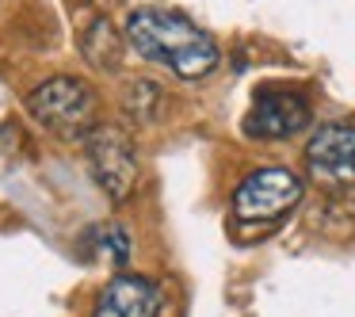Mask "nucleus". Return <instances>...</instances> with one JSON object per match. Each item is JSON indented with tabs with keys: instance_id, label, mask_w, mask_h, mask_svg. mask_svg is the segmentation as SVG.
I'll return each mask as SVG.
<instances>
[{
	"instance_id": "nucleus-1",
	"label": "nucleus",
	"mask_w": 355,
	"mask_h": 317,
	"mask_svg": "<svg viewBox=\"0 0 355 317\" xmlns=\"http://www.w3.org/2000/svg\"><path fill=\"white\" fill-rule=\"evenodd\" d=\"M126 42L138 50L146 62L161 65V69L176 73L184 80L210 77L222 62L214 35H207L195 19L172 8H134L126 19Z\"/></svg>"
},
{
	"instance_id": "nucleus-2",
	"label": "nucleus",
	"mask_w": 355,
	"mask_h": 317,
	"mask_svg": "<svg viewBox=\"0 0 355 317\" xmlns=\"http://www.w3.org/2000/svg\"><path fill=\"white\" fill-rule=\"evenodd\" d=\"M27 111L46 134L65 142H85V134L100 123V96L80 77H50L27 92Z\"/></svg>"
},
{
	"instance_id": "nucleus-3",
	"label": "nucleus",
	"mask_w": 355,
	"mask_h": 317,
	"mask_svg": "<svg viewBox=\"0 0 355 317\" xmlns=\"http://www.w3.org/2000/svg\"><path fill=\"white\" fill-rule=\"evenodd\" d=\"M80 146H85V157H88V169H92L96 184H100V191L111 203H126L138 191V180H141L138 149H134V138L119 123H103L100 119L85 134Z\"/></svg>"
},
{
	"instance_id": "nucleus-4",
	"label": "nucleus",
	"mask_w": 355,
	"mask_h": 317,
	"mask_svg": "<svg viewBox=\"0 0 355 317\" xmlns=\"http://www.w3.org/2000/svg\"><path fill=\"white\" fill-rule=\"evenodd\" d=\"M306 195V180L291 169H256L233 191V218L237 222H279Z\"/></svg>"
},
{
	"instance_id": "nucleus-5",
	"label": "nucleus",
	"mask_w": 355,
	"mask_h": 317,
	"mask_svg": "<svg viewBox=\"0 0 355 317\" xmlns=\"http://www.w3.org/2000/svg\"><path fill=\"white\" fill-rule=\"evenodd\" d=\"M309 123H313V103H309L306 92L268 85L252 92V103L245 111L241 130L256 142H286L294 134H302Z\"/></svg>"
},
{
	"instance_id": "nucleus-6",
	"label": "nucleus",
	"mask_w": 355,
	"mask_h": 317,
	"mask_svg": "<svg viewBox=\"0 0 355 317\" xmlns=\"http://www.w3.org/2000/svg\"><path fill=\"white\" fill-rule=\"evenodd\" d=\"M306 172L324 191L355 187V123H324L306 146Z\"/></svg>"
},
{
	"instance_id": "nucleus-7",
	"label": "nucleus",
	"mask_w": 355,
	"mask_h": 317,
	"mask_svg": "<svg viewBox=\"0 0 355 317\" xmlns=\"http://www.w3.org/2000/svg\"><path fill=\"white\" fill-rule=\"evenodd\" d=\"M161 286L138 271H119L107 279L92 306V317H161Z\"/></svg>"
},
{
	"instance_id": "nucleus-8",
	"label": "nucleus",
	"mask_w": 355,
	"mask_h": 317,
	"mask_svg": "<svg viewBox=\"0 0 355 317\" xmlns=\"http://www.w3.org/2000/svg\"><path fill=\"white\" fill-rule=\"evenodd\" d=\"M123 42L126 39L115 31V24L103 12H92L88 24L77 31V46L92 69H107V73L119 69V62H123Z\"/></svg>"
},
{
	"instance_id": "nucleus-9",
	"label": "nucleus",
	"mask_w": 355,
	"mask_h": 317,
	"mask_svg": "<svg viewBox=\"0 0 355 317\" xmlns=\"http://www.w3.org/2000/svg\"><path fill=\"white\" fill-rule=\"evenodd\" d=\"M164 103H168L164 88L157 85V80H146V77L130 80L126 92H123V108H126V115H130L134 123H157L161 111H164Z\"/></svg>"
},
{
	"instance_id": "nucleus-10",
	"label": "nucleus",
	"mask_w": 355,
	"mask_h": 317,
	"mask_svg": "<svg viewBox=\"0 0 355 317\" xmlns=\"http://www.w3.org/2000/svg\"><path fill=\"white\" fill-rule=\"evenodd\" d=\"M92 241H96V252H100L103 260H111L115 268H123V264L130 260V252H134V241H130V233H126L119 222L96 225V230H92Z\"/></svg>"
}]
</instances>
